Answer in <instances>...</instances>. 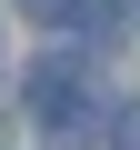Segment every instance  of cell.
Wrapping results in <instances>:
<instances>
[{
	"instance_id": "7a4b0ae2",
	"label": "cell",
	"mask_w": 140,
	"mask_h": 150,
	"mask_svg": "<svg viewBox=\"0 0 140 150\" xmlns=\"http://www.w3.org/2000/svg\"><path fill=\"white\" fill-rule=\"evenodd\" d=\"M20 10H30V20H70V0H20Z\"/></svg>"
},
{
	"instance_id": "6da1fadb",
	"label": "cell",
	"mask_w": 140,
	"mask_h": 150,
	"mask_svg": "<svg viewBox=\"0 0 140 150\" xmlns=\"http://www.w3.org/2000/svg\"><path fill=\"white\" fill-rule=\"evenodd\" d=\"M110 140H120V150H140V110H120V120H110Z\"/></svg>"
}]
</instances>
